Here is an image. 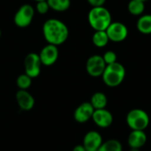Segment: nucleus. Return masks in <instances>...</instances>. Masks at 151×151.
I'll use <instances>...</instances> for the list:
<instances>
[{
	"mask_svg": "<svg viewBox=\"0 0 151 151\" xmlns=\"http://www.w3.org/2000/svg\"><path fill=\"white\" fill-rule=\"evenodd\" d=\"M42 34L48 44L57 46L64 44L69 36L67 26L60 20L49 19L42 25Z\"/></svg>",
	"mask_w": 151,
	"mask_h": 151,
	"instance_id": "f257e3e1",
	"label": "nucleus"
},
{
	"mask_svg": "<svg viewBox=\"0 0 151 151\" xmlns=\"http://www.w3.org/2000/svg\"><path fill=\"white\" fill-rule=\"evenodd\" d=\"M88 23L95 30H106L111 23V14L110 11L103 6L92 7L88 15Z\"/></svg>",
	"mask_w": 151,
	"mask_h": 151,
	"instance_id": "f03ea898",
	"label": "nucleus"
},
{
	"mask_svg": "<svg viewBox=\"0 0 151 151\" xmlns=\"http://www.w3.org/2000/svg\"><path fill=\"white\" fill-rule=\"evenodd\" d=\"M104 83L109 87H117L122 84L126 77L125 67L116 61L111 64H108L102 75Z\"/></svg>",
	"mask_w": 151,
	"mask_h": 151,
	"instance_id": "7ed1b4c3",
	"label": "nucleus"
},
{
	"mask_svg": "<svg viewBox=\"0 0 151 151\" xmlns=\"http://www.w3.org/2000/svg\"><path fill=\"white\" fill-rule=\"evenodd\" d=\"M127 125L131 130L145 131L150 125V117L148 113L142 109H131L126 117Z\"/></svg>",
	"mask_w": 151,
	"mask_h": 151,
	"instance_id": "20e7f679",
	"label": "nucleus"
},
{
	"mask_svg": "<svg viewBox=\"0 0 151 151\" xmlns=\"http://www.w3.org/2000/svg\"><path fill=\"white\" fill-rule=\"evenodd\" d=\"M35 16V8L28 4H22L15 12L13 17L14 24L19 28L28 27Z\"/></svg>",
	"mask_w": 151,
	"mask_h": 151,
	"instance_id": "39448f33",
	"label": "nucleus"
},
{
	"mask_svg": "<svg viewBox=\"0 0 151 151\" xmlns=\"http://www.w3.org/2000/svg\"><path fill=\"white\" fill-rule=\"evenodd\" d=\"M42 65L39 54L35 53H29L24 60L25 73L31 78H35L41 73Z\"/></svg>",
	"mask_w": 151,
	"mask_h": 151,
	"instance_id": "423d86ee",
	"label": "nucleus"
},
{
	"mask_svg": "<svg viewBox=\"0 0 151 151\" xmlns=\"http://www.w3.org/2000/svg\"><path fill=\"white\" fill-rule=\"evenodd\" d=\"M106 64L103 59V56L95 54L90 56L86 62V70L91 77H101L105 69Z\"/></svg>",
	"mask_w": 151,
	"mask_h": 151,
	"instance_id": "0eeeda50",
	"label": "nucleus"
},
{
	"mask_svg": "<svg viewBox=\"0 0 151 151\" xmlns=\"http://www.w3.org/2000/svg\"><path fill=\"white\" fill-rule=\"evenodd\" d=\"M106 33L109 36L110 41L112 42H122L128 35V29L125 24L119 21L112 22L106 28Z\"/></svg>",
	"mask_w": 151,
	"mask_h": 151,
	"instance_id": "6e6552de",
	"label": "nucleus"
},
{
	"mask_svg": "<svg viewBox=\"0 0 151 151\" xmlns=\"http://www.w3.org/2000/svg\"><path fill=\"white\" fill-rule=\"evenodd\" d=\"M58 48L57 45L52 44H46L40 52L39 57L43 66H52L58 59Z\"/></svg>",
	"mask_w": 151,
	"mask_h": 151,
	"instance_id": "1a4fd4ad",
	"label": "nucleus"
},
{
	"mask_svg": "<svg viewBox=\"0 0 151 151\" xmlns=\"http://www.w3.org/2000/svg\"><path fill=\"white\" fill-rule=\"evenodd\" d=\"M91 119L96 125L103 129L110 127L113 123V116L111 111L106 109H95Z\"/></svg>",
	"mask_w": 151,
	"mask_h": 151,
	"instance_id": "9d476101",
	"label": "nucleus"
},
{
	"mask_svg": "<svg viewBox=\"0 0 151 151\" xmlns=\"http://www.w3.org/2000/svg\"><path fill=\"white\" fill-rule=\"evenodd\" d=\"M95 109L91 105L90 102H83L81 105H79L73 113V118L77 123L84 124L87 123L88 120L92 118L93 113Z\"/></svg>",
	"mask_w": 151,
	"mask_h": 151,
	"instance_id": "9b49d317",
	"label": "nucleus"
},
{
	"mask_svg": "<svg viewBox=\"0 0 151 151\" xmlns=\"http://www.w3.org/2000/svg\"><path fill=\"white\" fill-rule=\"evenodd\" d=\"M103 137L97 131H88L83 138L82 144L87 151H97L103 143Z\"/></svg>",
	"mask_w": 151,
	"mask_h": 151,
	"instance_id": "f8f14e48",
	"label": "nucleus"
},
{
	"mask_svg": "<svg viewBox=\"0 0 151 151\" xmlns=\"http://www.w3.org/2000/svg\"><path fill=\"white\" fill-rule=\"evenodd\" d=\"M16 101L19 108L24 111L31 110L35 106V98L27 90H20L16 93Z\"/></svg>",
	"mask_w": 151,
	"mask_h": 151,
	"instance_id": "ddd939ff",
	"label": "nucleus"
},
{
	"mask_svg": "<svg viewBox=\"0 0 151 151\" xmlns=\"http://www.w3.org/2000/svg\"><path fill=\"white\" fill-rule=\"evenodd\" d=\"M148 137L145 131L141 130H132L127 137V144L129 148L141 149L147 142Z\"/></svg>",
	"mask_w": 151,
	"mask_h": 151,
	"instance_id": "4468645a",
	"label": "nucleus"
},
{
	"mask_svg": "<svg viewBox=\"0 0 151 151\" xmlns=\"http://www.w3.org/2000/svg\"><path fill=\"white\" fill-rule=\"evenodd\" d=\"M91 105L95 109H105L108 103V100L106 95L102 92H96L95 93L90 99Z\"/></svg>",
	"mask_w": 151,
	"mask_h": 151,
	"instance_id": "2eb2a0df",
	"label": "nucleus"
},
{
	"mask_svg": "<svg viewBox=\"0 0 151 151\" xmlns=\"http://www.w3.org/2000/svg\"><path fill=\"white\" fill-rule=\"evenodd\" d=\"M109 41L110 39L106 30H95V33L92 36V42L94 45L99 48H103L108 44Z\"/></svg>",
	"mask_w": 151,
	"mask_h": 151,
	"instance_id": "dca6fc26",
	"label": "nucleus"
},
{
	"mask_svg": "<svg viewBox=\"0 0 151 151\" xmlns=\"http://www.w3.org/2000/svg\"><path fill=\"white\" fill-rule=\"evenodd\" d=\"M137 29L145 35L151 34V14L142 15L137 20Z\"/></svg>",
	"mask_w": 151,
	"mask_h": 151,
	"instance_id": "f3484780",
	"label": "nucleus"
},
{
	"mask_svg": "<svg viewBox=\"0 0 151 151\" xmlns=\"http://www.w3.org/2000/svg\"><path fill=\"white\" fill-rule=\"evenodd\" d=\"M97 151H123V146L119 140L110 139L103 142Z\"/></svg>",
	"mask_w": 151,
	"mask_h": 151,
	"instance_id": "a211bd4d",
	"label": "nucleus"
},
{
	"mask_svg": "<svg viewBox=\"0 0 151 151\" xmlns=\"http://www.w3.org/2000/svg\"><path fill=\"white\" fill-rule=\"evenodd\" d=\"M128 12L135 16L142 15L145 9V3L140 0H131L127 5Z\"/></svg>",
	"mask_w": 151,
	"mask_h": 151,
	"instance_id": "6ab92c4d",
	"label": "nucleus"
},
{
	"mask_svg": "<svg viewBox=\"0 0 151 151\" xmlns=\"http://www.w3.org/2000/svg\"><path fill=\"white\" fill-rule=\"evenodd\" d=\"M50 8L55 12H65L69 9L71 0H47Z\"/></svg>",
	"mask_w": 151,
	"mask_h": 151,
	"instance_id": "aec40b11",
	"label": "nucleus"
},
{
	"mask_svg": "<svg viewBox=\"0 0 151 151\" xmlns=\"http://www.w3.org/2000/svg\"><path fill=\"white\" fill-rule=\"evenodd\" d=\"M32 79L33 78H31L26 73L21 74L17 77V80H16L17 86L20 90H27L32 85Z\"/></svg>",
	"mask_w": 151,
	"mask_h": 151,
	"instance_id": "412c9836",
	"label": "nucleus"
},
{
	"mask_svg": "<svg viewBox=\"0 0 151 151\" xmlns=\"http://www.w3.org/2000/svg\"><path fill=\"white\" fill-rule=\"evenodd\" d=\"M50 5L48 4L47 0H43V1H38L36 2V5H35V10L38 13L40 14H45L49 12L50 10Z\"/></svg>",
	"mask_w": 151,
	"mask_h": 151,
	"instance_id": "4be33fe9",
	"label": "nucleus"
},
{
	"mask_svg": "<svg viewBox=\"0 0 151 151\" xmlns=\"http://www.w3.org/2000/svg\"><path fill=\"white\" fill-rule=\"evenodd\" d=\"M103 59L106 65L111 64V63H114L117 61V54L113 51H107L103 55Z\"/></svg>",
	"mask_w": 151,
	"mask_h": 151,
	"instance_id": "5701e85b",
	"label": "nucleus"
},
{
	"mask_svg": "<svg viewBox=\"0 0 151 151\" xmlns=\"http://www.w3.org/2000/svg\"><path fill=\"white\" fill-rule=\"evenodd\" d=\"M87 1L92 7L103 6L106 2V0H87Z\"/></svg>",
	"mask_w": 151,
	"mask_h": 151,
	"instance_id": "b1692460",
	"label": "nucleus"
},
{
	"mask_svg": "<svg viewBox=\"0 0 151 151\" xmlns=\"http://www.w3.org/2000/svg\"><path fill=\"white\" fill-rule=\"evenodd\" d=\"M73 151H87L85 147L83 146V144H78L76 145L73 149Z\"/></svg>",
	"mask_w": 151,
	"mask_h": 151,
	"instance_id": "393cba45",
	"label": "nucleus"
},
{
	"mask_svg": "<svg viewBox=\"0 0 151 151\" xmlns=\"http://www.w3.org/2000/svg\"><path fill=\"white\" fill-rule=\"evenodd\" d=\"M130 151H140V149H134V148H131Z\"/></svg>",
	"mask_w": 151,
	"mask_h": 151,
	"instance_id": "a878e982",
	"label": "nucleus"
},
{
	"mask_svg": "<svg viewBox=\"0 0 151 151\" xmlns=\"http://www.w3.org/2000/svg\"><path fill=\"white\" fill-rule=\"evenodd\" d=\"M140 1H142V2H144V3H145L146 1H149V0H140Z\"/></svg>",
	"mask_w": 151,
	"mask_h": 151,
	"instance_id": "bb28decb",
	"label": "nucleus"
},
{
	"mask_svg": "<svg viewBox=\"0 0 151 151\" xmlns=\"http://www.w3.org/2000/svg\"><path fill=\"white\" fill-rule=\"evenodd\" d=\"M35 1H36V2H38V1H43V0H35Z\"/></svg>",
	"mask_w": 151,
	"mask_h": 151,
	"instance_id": "cd10ccee",
	"label": "nucleus"
},
{
	"mask_svg": "<svg viewBox=\"0 0 151 151\" xmlns=\"http://www.w3.org/2000/svg\"><path fill=\"white\" fill-rule=\"evenodd\" d=\"M0 37H1V29H0Z\"/></svg>",
	"mask_w": 151,
	"mask_h": 151,
	"instance_id": "c85d7f7f",
	"label": "nucleus"
}]
</instances>
